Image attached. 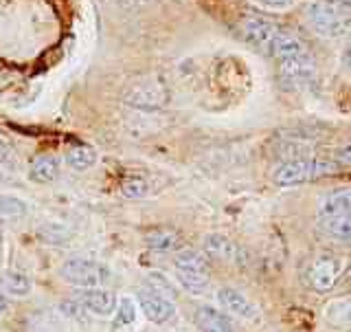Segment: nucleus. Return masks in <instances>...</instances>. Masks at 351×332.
I'll return each instance as SVG.
<instances>
[{"mask_svg": "<svg viewBox=\"0 0 351 332\" xmlns=\"http://www.w3.org/2000/svg\"><path fill=\"white\" fill-rule=\"evenodd\" d=\"M303 14L307 25L323 38H343L351 31V9L340 0H312Z\"/></svg>", "mask_w": 351, "mask_h": 332, "instance_id": "f257e3e1", "label": "nucleus"}, {"mask_svg": "<svg viewBox=\"0 0 351 332\" xmlns=\"http://www.w3.org/2000/svg\"><path fill=\"white\" fill-rule=\"evenodd\" d=\"M316 220L329 238H351V190H334L323 196L316 209Z\"/></svg>", "mask_w": 351, "mask_h": 332, "instance_id": "f03ea898", "label": "nucleus"}, {"mask_svg": "<svg viewBox=\"0 0 351 332\" xmlns=\"http://www.w3.org/2000/svg\"><path fill=\"white\" fill-rule=\"evenodd\" d=\"M340 170L343 168H340L334 159L299 157V159L283 161L279 168L272 172V181L279 187H294V185H303L307 181L323 179V176H334Z\"/></svg>", "mask_w": 351, "mask_h": 332, "instance_id": "7ed1b4c3", "label": "nucleus"}, {"mask_svg": "<svg viewBox=\"0 0 351 332\" xmlns=\"http://www.w3.org/2000/svg\"><path fill=\"white\" fill-rule=\"evenodd\" d=\"M347 262L340 256H329V253H321V256L312 258L305 267V284L316 293H327L332 291L338 278L345 273Z\"/></svg>", "mask_w": 351, "mask_h": 332, "instance_id": "20e7f679", "label": "nucleus"}, {"mask_svg": "<svg viewBox=\"0 0 351 332\" xmlns=\"http://www.w3.org/2000/svg\"><path fill=\"white\" fill-rule=\"evenodd\" d=\"M123 99L128 106H134L141 110H158L162 106H167L169 93L158 75H145L128 88Z\"/></svg>", "mask_w": 351, "mask_h": 332, "instance_id": "39448f33", "label": "nucleus"}, {"mask_svg": "<svg viewBox=\"0 0 351 332\" xmlns=\"http://www.w3.org/2000/svg\"><path fill=\"white\" fill-rule=\"evenodd\" d=\"M60 273L69 284L82 286V289H97V286L106 282V278H108V271L104 267H99L97 262L80 260V258L64 262Z\"/></svg>", "mask_w": 351, "mask_h": 332, "instance_id": "423d86ee", "label": "nucleus"}, {"mask_svg": "<svg viewBox=\"0 0 351 332\" xmlns=\"http://www.w3.org/2000/svg\"><path fill=\"white\" fill-rule=\"evenodd\" d=\"M204 253L206 258H213V260H219V262H228V264H246L248 256L246 251L241 249L239 245H235L233 240L222 236V234H208L204 238Z\"/></svg>", "mask_w": 351, "mask_h": 332, "instance_id": "0eeeda50", "label": "nucleus"}, {"mask_svg": "<svg viewBox=\"0 0 351 332\" xmlns=\"http://www.w3.org/2000/svg\"><path fill=\"white\" fill-rule=\"evenodd\" d=\"M217 302L222 306L224 313L235 315L239 319H257L259 315L257 306L252 304L244 293H239L237 289H230V286H224V289L217 291Z\"/></svg>", "mask_w": 351, "mask_h": 332, "instance_id": "6e6552de", "label": "nucleus"}, {"mask_svg": "<svg viewBox=\"0 0 351 332\" xmlns=\"http://www.w3.org/2000/svg\"><path fill=\"white\" fill-rule=\"evenodd\" d=\"M268 51H270L272 58H277L279 62L290 60V58H299V55L310 53L307 44L299 36H296V33H292L288 29H277V33H274V38L270 42Z\"/></svg>", "mask_w": 351, "mask_h": 332, "instance_id": "1a4fd4ad", "label": "nucleus"}, {"mask_svg": "<svg viewBox=\"0 0 351 332\" xmlns=\"http://www.w3.org/2000/svg\"><path fill=\"white\" fill-rule=\"evenodd\" d=\"M138 304H141L143 315H145L152 324H167L169 319H173V315H176L173 302L165 300V297H160L156 293H143Z\"/></svg>", "mask_w": 351, "mask_h": 332, "instance_id": "9d476101", "label": "nucleus"}, {"mask_svg": "<svg viewBox=\"0 0 351 332\" xmlns=\"http://www.w3.org/2000/svg\"><path fill=\"white\" fill-rule=\"evenodd\" d=\"M279 71L285 82L301 84V82L312 80L316 64H314L312 53H305V55H299V58H290V60L279 62Z\"/></svg>", "mask_w": 351, "mask_h": 332, "instance_id": "9b49d317", "label": "nucleus"}, {"mask_svg": "<svg viewBox=\"0 0 351 332\" xmlns=\"http://www.w3.org/2000/svg\"><path fill=\"white\" fill-rule=\"evenodd\" d=\"M241 33H244V38L250 44L268 49L272 38H274V33H277V25H274V22H270V20L250 16V18H246L244 22H241Z\"/></svg>", "mask_w": 351, "mask_h": 332, "instance_id": "f8f14e48", "label": "nucleus"}, {"mask_svg": "<svg viewBox=\"0 0 351 332\" xmlns=\"http://www.w3.org/2000/svg\"><path fill=\"white\" fill-rule=\"evenodd\" d=\"M195 328L197 332H235L230 319L211 306H200L195 311Z\"/></svg>", "mask_w": 351, "mask_h": 332, "instance_id": "ddd939ff", "label": "nucleus"}, {"mask_svg": "<svg viewBox=\"0 0 351 332\" xmlns=\"http://www.w3.org/2000/svg\"><path fill=\"white\" fill-rule=\"evenodd\" d=\"M60 174V159L51 152H42L33 157L29 165V176L36 183H53Z\"/></svg>", "mask_w": 351, "mask_h": 332, "instance_id": "4468645a", "label": "nucleus"}, {"mask_svg": "<svg viewBox=\"0 0 351 332\" xmlns=\"http://www.w3.org/2000/svg\"><path fill=\"white\" fill-rule=\"evenodd\" d=\"M82 304H84L86 311H90L95 315H101V317H110L117 311L114 293L104 291V289H88L82 295Z\"/></svg>", "mask_w": 351, "mask_h": 332, "instance_id": "2eb2a0df", "label": "nucleus"}, {"mask_svg": "<svg viewBox=\"0 0 351 332\" xmlns=\"http://www.w3.org/2000/svg\"><path fill=\"white\" fill-rule=\"evenodd\" d=\"M323 317L327 324L336 328H349L351 326V297H340V300H332L325 304Z\"/></svg>", "mask_w": 351, "mask_h": 332, "instance_id": "dca6fc26", "label": "nucleus"}, {"mask_svg": "<svg viewBox=\"0 0 351 332\" xmlns=\"http://www.w3.org/2000/svg\"><path fill=\"white\" fill-rule=\"evenodd\" d=\"M145 245L154 251H173L180 247V234L169 227H156L145 234Z\"/></svg>", "mask_w": 351, "mask_h": 332, "instance_id": "f3484780", "label": "nucleus"}, {"mask_svg": "<svg viewBox=\"0 0 351 332\" xmlns=\"http://www.w3.org/2000/svg\"><path fill=\"white\" fill-rule=\"evenodd\" d=\"M176 269L180 271H193V273H208V258L202 251L184 249L176 256Z\"/></svg>", "mask_w": 351, "mask_h": 332, "instance_id": "a211bd4d", "label": "nucleus"}, {"mask_svg": "<svg viewBox=\"0 0 351 332\" xmlns=\"http://www.w3.org/2000/svg\"><path fill=\"white\" fill-rule=\"evenodd\" d=\"M97 161V152L90 148V146H73L69 152H66V163L71 165L73 170L77 172H86V170H90L93 165Z\"/></svg>", "mask_w": 351, "mask_h": 332, "instance_id": "6ab92c4d", "label": "nucleus"}, {"mask_svg": "<svg viewBox=\"0 0 351 332\" xmlns=\"http://www.w3.org/2000/svg\"><path fill=\"white\" fill-rule=\"evenodd\" d=\"M176 278H178L182 289H186L193 295H202L208 289V273H193V271L176 269Z\"/></svg>", "mask_w": 351, "mask_h": 332, "instance_id": "aec40b11", "label": "nucleus"}, {"mask_svg": "<svg viewBox=\"0 0 351 332\" xmlns=\"http://www.w3.org/2000/svg\"><path fill=\"white\" fill-rule=\"evenodd\" d=\"M3 286L9 295L14 297H25L31 293V280L25 273H16V271H7L3 275Z\"/></svg>", "mask_w": 351, "mask_h": 332, "instance_id": "412c9836", "label": "nucleus"}, {"mask_svg": "<svg viewBox=\"0 0 351 332\" xmlns=\"http://www.w3.org/2000/svg\"><path fill=\"white\" fill-rule=\"evenodd\" d=\"M147 190V181L141 179V176H128V179L121 181V194L125 198H143Z\"/></svg>", "mask_w": 351, "mask_h": 332, "instance_id": "4be33fe9", "label": "nucleus"}, {"mask_svg": "<svg viewBox=\"0 0 351 332\" xmlns=\"http://www.w3.org/2000/svg\"><path fill=\"white\" fill-rule=\"evenodd\" d=\"M136 319V306L132 300H121L117 306V315H114V330L117 328H125L132 326Z\"/></svg>", "mask_w": 351, "mask_h": 332, "instance_id": "5701e85b", "label": "nucleus"}, {"mask_svg": "<svg viewBox=\"0 0 351 332\" xmlns=\"http://www.w3.org/2000/svg\"><path fill=\"white\" fill-rule=\"evenodd\" d=\"M147 284H149L152 293L165 297V300H171V297H176L173 284L167 278H165V275H160V273H149L147 275Z\"/></svg>", "mask_w": 351, "mask_h": 332, "instance_id": "b1692460", "label": "nucleus"}, {"mask_svg": "<svg viewBox=\"0 0 351 332\" xmlns=\"http://www.w3.org/2000/svg\"><path fill=\"white\" fill-rule=\"evenodd\" d=\"M27 205L18 201L14 196H0V212L7 214V216H22L25 214Z\"/></svg>", "mask_w": 351, "mask_h": 332, "instance_id": "393cba45", "label": "nucleus"}, {"mask_svg": "<svg viewBox=\"0 0 351 332\" xmlns=\"http://www.w3.org/2000/svg\"><path fill=\"white\" fill-rule=\"evenodd\" d=\"M329 159H334L340 168H345V165H351V143H345V146H338L334 150V157H329Z\"/></svg>", "mask_w": 351, "mask_h": 332, "instance_id": "a878e982", "label": "nucleus"}, {"mask_svg": "<svg viewBox=\"0 0 351 332\" xmlns=\"http://www.w3.org/2000/svg\"><path fill=\"white\" fill-rule=\"evenodd\" d=\"M11 159H14V146H11V141L0 132V163L11 161Z\"/></svg>", "mask_w": 351, "mask_h": 332, "instance_id": "bb28decb", "label": "nucleus"}, {"mask_svg": "<svg viewBox=\"0 0 351 332\" xmlns=\"http://www.w3.org/2000/svg\"><path fill=\"white\" fill-rule=\"evenodd\" d=\"M82 306H84L82 302H62V311L69 317H80Z\"/></svg>", "mask_w": 351, "mask_h": 332, "instance_id": "cd10ccee", "label": "nucleus"}, {"mask_svg": "<svg viewBox=\"0 0 351 332\" xmlns=\"http://www.w3.org/2000/svg\"><path fill=\"white\" fill-rule=\"evenodd\" d=\"M257 3L266 5L270 9H288L294 3V0H257Z\"/></svg>", "mask_w": 351, "mask_h": 332, "instance_id": "c85d7f7f", "label": "nucleus"}, {"mask_svg": "<svg viewBox=\"0 0 351 332\" xmlns=\"http://www.w3.org/2000/svg\"><path fill=\"white\" fill-rule=\"evenodd\" d=\"M340 62H343V66L345 69L351 73V40L345 44V49H343V53H340Z\"/></svg>", "mask_w": 351, "mask_h": 332, "instance_id": "c756f323", "label": "nucleus"}, {"mask_svg": "<svg viewBox=\"0 0 351 332\" xmlns=\"http://www.w3.org/2000/svg\"><path fill=\"white\" fill-rule=\"evenodd\" d=\"M5 308H7V297H5V293L0 291V315L5 313Z\"/></svg>", "mask_w": 351, "mask_h": 332, "instance_id": "7c9ffc66", "label": "nucleus"}, {"mask_svg": "<svg viewBox=\"0 0 351 332\" xmlns=\"http://www.w3.org/2000/svg\"><path fill=\"white\" fill-rule=\"evenodd\" d=\"M340 3H345V5H349V3H351V0H340Z\"/></svg>", "mask_w": 351, "mask_h": 332, "instance_id": "2f4dec72", "label": "nucleus"}]
</instances>
